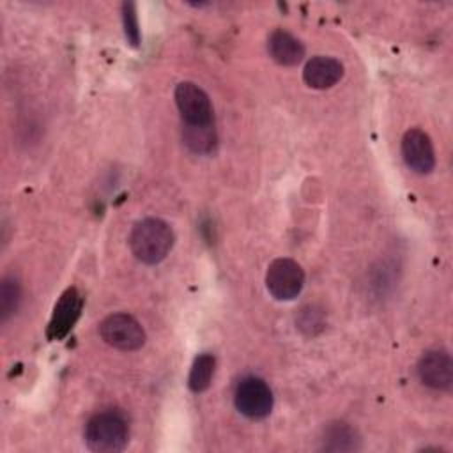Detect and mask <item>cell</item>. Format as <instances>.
Listing matches in <instances>:
<instances>
[{
    "label": "cell",
    "mask_w": 453,
    "mask_h": 453,
    "mask_svg": "<svg viewBox=\"0 0 453 453\" xmlns=\"http://www.w3.org/2000/svg\"><path fill=\"white\" fill-rule=\"evenodd\" d=\"M131 253L143 264L154 265L166 258L173 246L172 226L159 218H143L136 221L129 234Z\"/></svg>",
    "instance_id": "cell-1"
},
{
    "label": "cell",
    "mask_w": 453,
    "mask_h": 453,
    "mask_svg": "<svg viewBox=\"0 0 453 453\" xmlns=\"http://www.w3.org/2000/svg\"><path fill=\"white\" fill-rule=\"evenodd\" d=\"M85 444L96 453H119L129 442V425L119 411H101L85 425Z\"/></svg>",
    "instance_id": "cell-2"
},
{
    "label": "cell",
    "mask_w": 453,
    "mask_h": 453,
    "mask_svg": "<svg viewBox=\"0 0 453 453\" xmlns=\"http://www.w3.org/2000/svg\"><path fill=\"white\" fill-rule=\"evenodd\" d=\"M234 403L235 409L248 419H264L273 411L274 396L264 379L257 375H246L235 386Z\"/></svg>",
    "instance_id": "cell-3"
},
{
    "label": "cell",
    "mask_w": 453,
    "mask_h": 453,
    "mask_svg": "<svg viewBox=\"0 0 453 453\" xmlns=\"http://www.w3.org/2000/svg\"><path fill=\"white\" fill-rule=\"evenodd\" d=\"M99 334L104 343L113 349L131 352L145 343L142 324L129 313H111L99 324Z\"/></svg>",
    "instance_id": "cell-4"
},
{
    "label": "cell",
    "mask_w": 453,
    "mask_h": 453,
    "mask_svg": "<svg viewBox=\"0 0 453 453\" xmlns=\"http://www.w3.org/2000/svg\"><path fill=\"white\" fill-rule=\"evenodd\" d=\"M265 287L274 299L290 301L297 297L304 287V271L292 258H276L267 267Z\"/></svg>",
    "instance_id": "cell-5"
},
{
    "label": "cell",
    "mask_w": 453,
    "mask_h": 453,
    "mask_svg": "<svg viewBox=\"0 0 453 453\" xmlns=\"http://www.w3.org/2000/svg\"><path fill=\"white\" fill-rule=\"evenodd\" d=\"M175 104L184 126H202L214 122V111L207 92L193 81H180L175 87Z\"/></svg>",
    "instance_id": "cell-6"
},
{
    "label": "cell",
    "mask_w": 453,
    "mask_h": 453,
    "mask_svg": "<svg viewBox=\"0 0 453 453\" xmlns=\"http://www.w3.org/2000/svg\"><path fill=\"white\" fill-rule=\"evenodd\" d=\"M81 308H83V296L80 294V290L76 287L65 288L53 308V313L46 329L48 340L65 338L69 331L74 327L76 320L80 319Z\"/></svg>",
    "instance_id": "cell-7"
},
{
    "label": "cell",
    "mask_w": 453,
    "mask_h": 453,
    "mask_svg": "<svg viewBox=\"0 0 453 453\" xmlns=\"http://www.w3.org/2000/svg\"><path fill=\"white\" fill-rule=\"evenodd\" d=\"M402 156L405 165L419 175H426L435 168V150L423 129L412 127L405 131L402 136Z\"/></svg>",
    "instance_id": "cell-8"
},
{
    "label": "cell",
    "mask_w": 453,
    "mask_h": 453,
    "mask_svg": "<svg viewBox=\"0 0 453 453\" xmlns=\"http://www.w3.org/2000/svg\"><path fill=\"white\" fill-rule=\"evenodd\" d=\"M416 372L426 388L449 391L453 386V361L446 350L425 352L418 361Z\"/></svg>",
    "instance_id": "cell-9"
},
{
    "label": "cell",
    "mask_w": 453,
    "mask_h": 453,
    "mask_svg": "<svg viewBox=\"0 0 453 453\" xmlns=\"http://www.w3.org/2000/svg\"><path fill=\"white\" fill-rule=\"evenodd\" d=\"M343 76V65L333 57L317 55L310 58L303 69V80L308 87L324 90L336 85Z\"/></svg>",
    "instance_id": "cell-10"
},
{
    "label": "cell",
    "mask_w": 453,
    "mask_h": 453,
    "mask_svg": "<svg viewBox=\"0 0 453 453\" xmlns=\"http://www.w3.org/2000/svg\"><path fill=\"white\" fill-rule=\"evenodd\" d=\"M269 57L280 65H297L304 58L303 42L283 28H276L267 37Z\"/></svg>",
    "instance_id": "cell-11"
},
{
    "label": "cell",
    "mask_w": 453,
    "mask_h": 453,
    "mask_svg": "<svg viewBox=\"0 0 453 453\" xmlns=\"http://www.w3.org/2000/svg\"><path fill=\"white\" fill-rule=\"evenodd\" d=\"M361 448V439L349 423L345 421H333L324 426L320 437V449L322 451H356Z\"/></svg>",
    "instance_id": "cell-12"
},
{
    "label": "cell",
    "mask_w": 453,
    "mask_h": 453,
    "mask_svg": "<svg viewBox=\"0 0 453 453\" xmlns=\"http://www.w3.org/2000/svg\"><path fill=\"white\" fill-rule=\"evenodd\" d=\"M182 142L195 154L212 152L218 143L214 122L202 124V126H184L182 124Z\"/></svg>",
    "instance_id": "cell-13"
},
{
    "label": "cell",
    "mask_w": 453,
    "mask_h": 453,
    "mask_svg": "<svg viewBox=\"0 0 453 453\" xmlns=\"http://www.w3.org/2000/svg\"><path fill=\"white\" fill-rule=\"evenodd\" d=\"M216 368V357L211 352H202L195 357L189 375H188V388L193 393H202L211 386L212 375Z\"/></svg>",
    "instance_id": "cell-14"
},
{
    "label": "cell",
    "mask_w": 453,
    "mask_h": 453,
    "mask_svg": "<svg viewBox=\"0 0 453 453\" xmlns=\"http://www.w3.org/2000/svg\"><path fill=\"white\" fill-rule=\"evenodd\" d=\"M21 301V285L16 276L5 274L0 281V320L7 322Z\"/></svg>",
    "instance_id": "cell-15"
},
{
    "label": "cell",
    "mask_w": 453,
    "mask_h": 453,
    "mask_svg": "<svg viewBox=\"0 0 453 453\" xmlns=\"http://www.w3.org/2000/svg\"><path fill=\"white\" fill-rule=\"evenodd\" d=\"M297 329L306 336H317L326 327V311L319 304H306L296 315Z\"/></svg>",
    "instance_id": "cell-16"
},
{
    "label": "cell",
    "mask_w": 453,
    "mask_h": 453,
    "mask_svg": "<svg viewBox=\"0 0 453 453\" xmlns=\"http://www.w3.org/2000/svg\"><path fill=\"white\" fill-rule=\"evenodd\" d=\"M120 11H122V27H124L126 41L133 48H138L142 35H140V25H138V14H136L134 2H124L120 5Z\"/></svg>",
    "instance_id": "cell-17"
}]
</instances>
